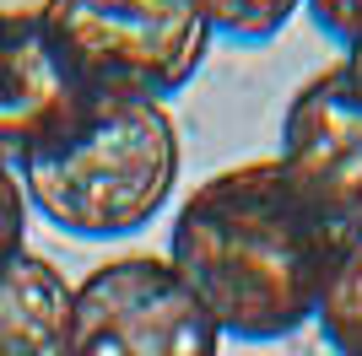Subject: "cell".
Wrapping results in <instances>:
<instances>
[{
  "label": "cell",
  "mask_w": 362,
  "mask_h": 356,
  "mask_svg": "<svg viewBox=\"0 0 362 356\" xmlns=\"http://www.w3.org/2000/svg\"><path fill=\"white\" fill-rule=\"evenodd\" d=\"M341 237L276 157L238 162L184 194L168 265L233 340H281L319 313Z\"/></svg>",
  "instance_id": "obj_1"
},
{
  "label": "cell",
  "mask_w": 362,
  "mask_h": 356,
  "mask_svg": "<svg viewBox=\"0 0 362 356\" xmlns=\"http://www.w3.org/2000/svg\"><path fill=\"white\" fill-rule=\"evenodd\" d=\"M179 167L184 146L168 103L103 92L71 135L16 162V178L28 210H38L54 232L114 243L163 216L179 189Z\"/></svg>",
  "instance_id": "obj_2"
},
{
  "label": "cell",
  "mask_w": 362,
  "mask_h": 356,
  "mask_svg": "<svg viewBox=\"0 0 362 356\" xmlns=\"http://www.w3.org/2000/svg\"><path fill=\"white\" fill-rule=\"evenodd\" d=\"M38 16L98 92L179 97L211 54L195 0H44Z\"/></svg>",
  "instance_id": "obj_3"
},
{
  "label": "cell",
  "mask_w": 362,
  "mask_h": 356,
  "mask_svg": "<svg viewBox=\"0 0 362 356\" xmlns=\"http://www.w3.org/2000/svg\"><path fill=\"white\" fill-rule=\"evenodd\" d=\"M222 329L184 275L157 254L87 270L71 297L65 356H216Z\"/></svg>",
  "instance_id": "obj_4"
},
{
  "label": "cell",
  "mask_w": 362,
  "mask_h": 356,
  "mask_svg": "<svg viewBox=\"0 0 362 356\" xmlns=\"http://www.w3.org/2000/svg\"><path fill=\"white\" fill-rule=\"evenodd\" d=\"M276 162L341 243L362 232V81L346 71V59L292 92Z\"/></svg>",
  "instance_id": "obj_5"
},
{
  "label": "cell",
  "mask_w": 362,
  "mask_h": 356,
  "mask_svg": "<svg viewBox=\"0 0 362 356\" xmlns=\"http://www.w3.org/2000/svg\"><path fill=\"white\" fill-rule=\"evenodd\" d=\"M103 92L92 87L49 22L33 11H6L0 22V157L28 162L33 151L54 146L92 114Z\"/></svg>",
  "instance_id": "obj_6"
},
{
  "label": "cell",
  "mask_w": 362,
  "mask_h": 356,
  "mask_svg": "<svg viewBox=\"0 0 362 356\" xmlns=\"http://www.w3.org/2000/svg\"><path fill=\"white\" fill-rule=\"evenodd\" d=\"M76 286L44 254H11L0 265V356H65Z\"/></svg>",
  "instance_id": "obj_7"
},
{
  "label": "cell",
  "mask_w": 362,
  "mask_h": 356,
  "mask_svg": "<svg viewBox=\"0 0 362 356\" xmlns=\"http://www.w3.org/2000/svg\"><path fill=\"white\" fill-rule=\"evenodd\" d=\"M314 324L335 356H362V232L335 249V265H330L325 292H319Z\"/></svg>",
  "instance_id": "obj_8"
},
{
  "label": "cell",
  "mask_w": 362,
  "mask_h": 356,
  "mask_svg": "<svg viewBox=\"0 0 362 356\" xmlns=\"http://www.w3.org/2000/svg\"><path fill=\"white\" fill-rule=\"evenodd\" d=\"M195 6L211 22V38H227V44H243V49L271 44L303 11V0H195Z\"/></svg>",
  "instance_id": "obj_9"
},
{
  "label": "cell",
  "mask_w": 362,
  "mask_h": 356,
  "mask_svg": "<svg viewBox=\"0 0 362 356\" xmlns=\"http://www.w3.org/2000/svg\"><path fill=\"white\" fill-rule=\"evenodd\" d=\"M22 232H28V194H22L16 167L0 157V265H6L11 254L28 249V243H22Z\"/></svg>",
  "instance_id": "obj_10"
},
{
  "label": "cell",
  "mask_w": 362,
  "mask_h": 356,
  "mask_svg": "<svg viewBox=\"0 0 362 356\" xmlns=\"http://www.w3.org/2000/svg\"><path fill=\"white\" fill-rule=\"evenodd\" d=\"M303 11L330 44H341V54L362 49V0H303Z\"/></svg>",
  "instance_id": "obj_11"
},
{
  "label": "cell",
  "mask_w": 362,
  "mask_h": 356,
  "mask_svg": "<svg viewBox=\"0 0 362 356\" xmlns=\"http://www.w3.org/2000/svg\"><path fill=\"white\" fill-rule=\"evenodd\" d=\"M341 59H346V71H351V76L362 81V49H351V54H341Z\"/></svg>",
  "instance_id": "obj_12"
},
{
  "label": "cell",
  "mask_w": 362,
  "mask_h": 356,
  "mask_svg": "<svg viewBox=\"0 0 362 356\" xmlns=\"http://www.w3.org/2000/svg\"><path fill=\"white\" fill-rule=\"evenodd\" d=\"M0 22H6V6H0Z\"/></svg>",
  "instance_id": "obj_13"
}]
</instances>
